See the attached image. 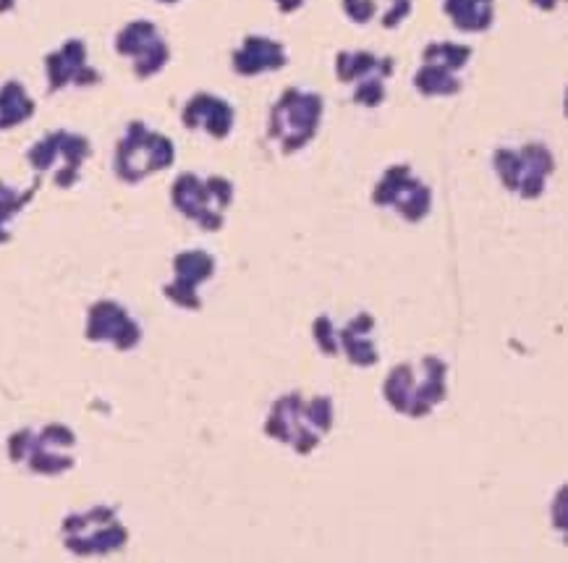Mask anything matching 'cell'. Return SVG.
I'll return each mask as SVG.
<instances>
[{"label": "cell", "mask_w": 568, "mask_h": 563, "mask_svg": "<svg viewBox=\"0 0 568 563\" xmlns=\"http://www.w3.org/2000/svg\"><path fill=\"white\" fill-rule=\"evenodd\" d=\"M181 121L186 129L205 131L213 139H225L233 131V121H236V111L229 100L217 98L210 92H196L194 98L186 100L184 111H181Z\"/></svg>", "instance_id": "18"}, {"label": "cell", "mask_w": 568, "mask_h": 563, "mask_svg": "<svg viewBox=\"0 0 568 563\" xmlns=\"http://www.w3.org/2000/svg\"><path fill=\"white\" fill-rule=\"evenodd\" d=\"M323 113V98L317 92L298 90V87H288L275 100L271 111V139L278 142L283 155H294V152L307 148L312 139L317 137Z\"/></svg>", "instance_id": "6"}, {"label": "cell", "mask_w": 568, "mask_h": 563, "mask_svg": "<svg viewBox=\"0 0 568 563\" xmlns=\"http://www.w3.org/2000/svg\"><path fill=\"white\" fill-rule=\"evenodd\" d=\"M531 3H535L540 11H556L564 0H531Z\"/></svg>", "instance_id": "26"}, {"label": "cell", "mask_w": 568, "mask_h": 563, "mask_svg": "<svg viewBox=\"0 0 568 563\" xmlns=\"http://www.w3.org/2000/svg\"><path fill=\"white\" fill-rule=\"evenodd\" d=\"M158 3H163V6H173V3H179V0H158Z\"/></svg>", "instance_id": "28"}, {"label": "cell", "mask_w": 568, "mask_h": 563, "mask_svg": "<svg viewBox=\"0 0 568 563\" xmlns=\"http://www.w3.org/2000/svg\"><path fill=\"white\" fill-rule=\"evenodd\" d=\"M333 399H304L298 391L275 399L265 420V435L286 443L298 456H310L333 430Z\"/></svg>", "instance_id": "1"}, {"label": "cell", "mask_w": 568, "mask_h": 563, "mask_svg": "<svg viewBox=\"0 0 568 563\" xmlns=\"http://www.w3.org/2000/svg\"><path fill=\"white\" fill-rule=\"evenodd\" d=\"M493 168L508 192L521 200H537L556 173V155L542 142H527L516 150L498 148L493 152Z\"/></svg>", "instance_id": "7"}, {"label": "cell", "mask_w": 568, "mask_h": 563, "mask_svg": "<svg viewBox=\"0 0 568 563\" xmlns=\"http://www.w3.org/2000/svg\"><path fill=\"white\" fill-rule=\"evenodd\" d=\"M84 335L92 343H111L119 351H131L140 346L142 328L131 318L126 306L111 302V299H100L87 312Z\"/></svg>", "instance_id": "15"}, {"label": "cell", "mask_w": 568, "mask_h": 563, "mask_svg": "<svg viewBox=\"0 0 568 563\" xmlns=\"http://www.w3.org/2000/svg\"><path fill=\"white\" fill-rule=\"evenodd\" d=\"M396 71L393 58L367 50H341L336 56V77L352 87V100L362 108H381L388 98V79Z\"/></svg>", "instance_id": "11"}, {"label": "cell", "mask_w": 568, "mask_h": 563, "mask_svg": "<svg viewBox=\"0 0 568 563\" xmlns=\"http://www.w3.org/2000/svg\"><path fill=\"white\" fill-rule=\"evenodd\" d=\"M115 53L129 58L136 79H152L171 61V48L163 32L148 19L129 21L115 34Z\"/></svg>", "instance_id": "13"}, {"label": "cell", "mask_w": 568, "mask_h": 563, "mask_svg": "<svg viewBox=\"0 0 568 563\" xmlns=\"http://www.w3.org/2000/svg\"><path fill=\"white\" fill-rule=\"evenodd\" d=\"M17 6V0H0V13H9Z\"/></svg>", "instance_id": "27"}, {"label": "cell", "mask_w": 568, "mask_h": 563, "mask_svg": "<svg viewBox=\"0 0 568 563\" xmlns=\"http://www.w3.org/2000/svg\"><path fill=\"white\" fill-rule=\"evenodd\" d=\"M375 318L369 312H359L346 323V328L336 331L338 354L344 351L346 360L356 368H375L381 362L375 346Z\"/></svg>", "instance_id": "19"}, {"label": "cell", "mask_w": 568, "mask_h": 563, "mask_svg": "<svg viewBox=\"0 0 568 563\" xmlns=\"http://www.w3.org/2000/svg\"><path fill=\"white\" fill-rule=\"evenodd\" d=\"M45 77L50 94L65 87H94L103 82V74L90 63L87 42L79 38L65 40L61 48L45 56Z\"/></svg>", "instance_id": "16"}, {"label": "cell", "mask_w": 568, "mask_h": 563, "mask_svg": "<svg viewBox=\"0 0 568 563\" xmlns=\"http://www.w3.org/2000/svg\"><path fill=\"white\" fill-rule=\"evenodd\" d=\"M312 335H315L317 349L323 351L325 356H336L338 354V341H336V325L327 314H320V318L312 323Z\"/></svg>", "instance_id": "24"}, {"label": "cell", "mask_w": 568, "mask_h": 563, "mask_svg": "<svg viewBox=\"0 0 568 563\" xmlns=\"http://www.w3.org/2000/svg\"><path fill=\"white\" fill-rule=\"evenodd\" d=\"M40 175L29 189H13L0 181V247L11 241V221L38 197Z\"/></svg>", "instance_id": "23"}, {"label": "cell", "mask_w": 568, "mask_h": 563, "mask_svg": "<svg viewBox=\"0 0 568 563\" xmlns=\"http://www.w3.org/2000/svg\"><path fill=\"white\" fill-rule=\"evenodd\" d=\"M217 260L205 250H186L173 258V281L165 283L163 294L171 304L186 312H200V286L215 275Z\"/></svg>", "instance_id": "14"}, {"label": "cell", "mask_w": 568, "mask_h": 563, "mask_svg": "<svg viewBox=\"0 0 568 563\" xmlns=\"http://www.w3.org/2000/svg\"><path fill=\"white\" fill-rule=\"evenodd\" d=\"M65 551L74 555H108L129 543V530L113 506H92L82 514H69L61 524Z\"/></svg>", "instance_id": "8"}, {"label": "cell", "mask_w": 568, "mask_h": 563, "mask_svg": "<svg viewBox=\"0 0 568 563\" xmlns=\"http://www.w3.org/2000/svg\"><path fill=\"white\" fill-rule=\"evenodd\" d=\"M414 0H344L346 17L354 24H373L383 29H396L400 21L412 17Z\"/></svg>", "instance_id": "20"}, {"label": "cell", "mask_w": 568, "mask_h": 563, "mask_svg": "<svg viewBox=\"0 0 568 563\" xmlns=\"http://www.w3.org/2000/svg\"><path fill=\"white\" fill-rule=\"evenodd\" d=\"M475 50L462 42L438 40L422 50V66L414 74V87L422 98H450L462 92V71L469 66Z\"/></svg>", "instance_id": "10"}, {"label": "cell", "mask_w": 568, "mask_h": 563, "mask_svg": "<svg viewBox=\"0 0 568 563\" xmlns=\"http://www.w3.org/2000/svg\"><path fill=\"white\" fill-rule=\"evenodd\" d=\"M273 3L281 13H294L298 9H304V3H307V0H273Z\"/></svg>", "instance_id": "25"}, {"label": "cell", "mask_w": 568, "mask_h": 563, "mask_svg": "<svg viewBox=\"0 0 568 563\" xmlns=\"http://www.w3.org/2000/svg\"><path fill=\"white\" fill-rule=\"evenodd\" d=\"M92 158V144L84 134L77 131L55 129L45 134L27 150L29 165L38 173L53 175L58 189H71L79 184L82 165Z\"/></svg>", "instance_id": "9"}, {"label": "cell", "mask_w": 568, "mask_h": 563, "mask_svg": "<svg viewBox=\"0 0 568 563\" xmlns=\"http://www.w3.org/2000/svg\"><path fill=\"white\" fill-rule=\"evenodd\" d=\"M383 396L398 414L422 420L448 396V364L440 356L396 364L385 380Z\"/></svg>", "instance_id": "2"}, {"label": "cell", "mask_w": 568, "mask_h": 563, "mask_svg": "<svg viewBox=\"0 0 568 563\" xmlns=\"http://www.w3.org/2000/svg\"><path fill=\"white\" fill-rule=\"evenodd\" d=\"M176 163V144L169 137L152 131L144 121H131L115 144V175L123 184H142L152 173L169 171Z\"/></svg>", "instance_id": "4"}, {"label": "cell", "mask_w": 568, "mask_h": 563, "mask_svg": "<svg viewBox=\"0 0 568 563\" xmlns=\"http://www.w3.org/2000/svg\"><path fill=\"white\" fill-rule=\"evenodd\" d=\"M74 445L77 433L65 425L24 428L9 438V459L13 464L24 466L32 474L42 477H58V474L74 470Z\"/></svg>", "instance_id": "3"}, {"label": "cell", "mask_w": 568, "mask_h": 563, "mask_svg": "<svg viewBox=\"0 0 568 563\" xmlns=\"http://www.w3.org/2000/svg\"><path fill=\"white\" fill-rule=\"evenodd\" d=\"M233 197H236V189L223 175L200 179L196 173H181L171 187L173 208L207 233L223 229Z\"/></svg>", "instance_id": "5"}, {"label": "cell", "mask_w": 568, "mask_h": 563, "mask_svg": "<svg viewBox=\"0 0 568 563\" xmlns=\"http://www.w3.org/2000/svg\"><path fill=\"white\" fill-rule=\"evenodd\" d=\"M373 204L396 210L406 223H419L433 210V192L409 165L398 163L390 165L375 184Z\"/></svg>", "instance_id": "12"}, {"label": "cell", "mask_w": 568, "mask_h": 563, "mask_svg": "<svg viewBox=\"0 0 568 563\" xmlns=\"http://www.w3.org/2000/svg\"><path fill=\"white\" fill-rule=\"evenodd\" d=\"M443 13L458 32L483 34L495 21V0H443Z\"/></svg>", "instance_id": "21"}, {"label": "cell", "mask_w": 568, "mask_h": 563, "mask_svg": "<svg viewBox=\"0 0 568 563\" xmlns=\"http://www.w3.org/2000/svg\"><path fill=\"white\" fill-rule=\"evenodd\" d=\"M288 63V53L283 42L273 38H262V34H246L242 46L233 50L231 69L239 77H260L281 71Z\"/></svg>", "instance_id": "17"}, {"label": "cell", "mask_w": 568, "mask_h": 563, "mask_svg": "<svg viewBox=\"0 0 568 563\" xmlns=\"http://www.w3.org/2000/svg\"><path fill=\"white\" fill-rule=\"evenodd\" d=\"M34 111H38V105L29 98L27 87L17 79L0 87V131L21 127V123L32 119Z\"/></svg>", "instance_id": "22"}]
</instances>
